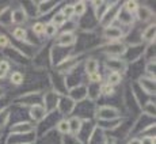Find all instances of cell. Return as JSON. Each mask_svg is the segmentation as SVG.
<instances>
[{
  "mask_svg": "<svg viewBox=\"0 0 156 144\" xmlns=\"http://www.w3.org/2000/svg\"><path fill=\"white\" fill-rule=\"evenodd\" d=\"M33 31L35 33V34H42L44 33V23H35L34 26H33Z\"/></svg>",
  "mask_w": 156,
  "mask_h": 144,
  "instance_id": "obj_29",
  "label": "cell"
},
{
  "mask_svg": "<svg viewBox=\"0 0 156 144\" xmlns=\"http://www.w3.org/2000/svg\"><path fill=\"white\" fill-rule=\"evenodd\" d=\"M57 31V27L55 25H53L52 22L50 23H46V25H44V33L48 35V37H52V35H55Z\"/></svg>",
  "mask_w": 156,
  "mask_h": 144,
  "instance_id": "obj_18",
  "label": "cell"
},
{
  "mask_svg": "<svg viewBox=\"0 0 156 144\" xmlns=\"http://www.w3.org/2000/svg\"><path fill=\"white\" fill-rule=\"evenodd\" d=\"M106 144H115V143H114V140H107Z\"/></svg>",
  "mask_w": 156,
  "mask_h": 144,
  "instance_id": "obj_35",
  "label": "cell"
},
{
  "mask_svg": "<svg viewBox=\"0 0 156 144\" xmlns=\"http://www.w3.org/2000/svg\"><path fill=\"white\" fill-rule=\"evenodd\" d=\"M87 95V90L84 87H79V88H75L73 91L71 92V97L73 98V99H82V98H84Z\"/></svg>",
  "mask_w": 156,
  "mask_h": 144,
  "instance_id": "obj_14",
  "label": "cell"
},
{
  "mask_svg": "<svg viewBox=\"0 0 156 144\" xmlns=\"http://www.w3.org/2000/svg\"><path fill=\"white\" fill-rule=\"evenodd\" d=\"M107 65H109L110 68L113 70V72H118L119 74V71H124L125 70V65H124V63L121 61V60H118V59H110L109 61H107Z\"/></svg>",
  "mask_w": 156,
  "mask_h": 144,
  "instance_id": "obj_10",
  "label": "cell"
},
{
  "mask_svg": "<svg viewBox=\"0 0 156 144\" xmlns=\"http://www.w3.org/2000/svg\"><path fill=\"white\" fill-rule=\"evenodd\" d=\"M62 14H64L65 18H69L73 15V7H72V4H67L64 8H62Z\"/></svg>",
  "mask_w": 156,
  "mask_h": 144,
  "instance_id": "obj_26",
  "label": "cell"
},
{
  "mask_svg": "<svg viewBox=\"0 0 156 144\" xmlns=\"http://www.w3.org/2000/svg\"><path fill=\"white\" fill-rule=\"evenodd\" d=\"M33 129H34V125L30 124V122L25 121V122H18V124H15L12 128H11V132H12L14 135H27L30 133Z\"/></svg>",
  "mask_w": 156,
  "mask_h": 144,
  "instance_id": "obj_1",
  "label": "cell"
},
{
  "mask_svg": "<svg viewBox=\"0 0 156 144\" xmlns=\"http://www.w3.org/2000/svg\"><path fill=\"white\" fill-rule=\"evenodd\" d=\"M141 144H155V137L152 136H145L143 137V140H140Z\"/></svg>",
  "mask_w": 156,
  "mask_h": 144,
  "instance_id": "obj_30",
  "label": "cell"
},
{
  "mask_svg": "<svg viewBox=\"0 0 156 144\" xmlns=\"http://www.w3.org/2000/svg\"><path fill=\"white\" fill-rule=\"evenodd\" d=\"M14 37L16 40H26V30L23 27H16L14 30Z\"/></svg>",
  "mask_w": 156,
  "mask_h": 144,
  "instance_id": "obj_23",
  "label": "cell"
},
{
  "mask_svg": "<svg viewBox=\"0 0 156 144\" xmlns=\"http://www.w3.org/2000/svg\"><path fill=\"white\" fill-rule=\"evenodd\" d=\"M75 41H76V37H75L73 33L67 31V33H62V34L57 38L56 44L60 45V46H71V45L75 44Z\"/></svg>",
  "mask_w": 156,
  "mask_h": 144,
  "instance_id": "obj_2",
  "label": "cell"
},
{
  "mask_svg": "<svg viewBox=\"0 0 156 144\" xmlns=\"http://www.w3.org/2000/svg\"><path fill=\"white\" fill-rule=\"evenodd\" d=\"M101 92H102V94H105V95H112L114 92V88L110 85H105L101 88Z\"/></svg>",
  "mask_w": 156,
  "mask_h": 144,
  "instance_id": "obj_28",
  "label": "cell"
},
{
  "mask_svg": "<svg viewBox=\"0 0 156 144\" xmlns=\"http://www.w3.org/2000/svg\"><path fill=\"white\" fill-rule=\"evenodd\" d=\"M8 117H10V113H8V109L0 110V127H4L5 122H7Z\"/></svg>",
  "mask_w": 156,
  "mask_h": 144,
  "instance_id": "obj_25",
  "label": "cell"
},
{
  "mask_svg": "<svg viewBox=\"0 0 156 144\" xmlns=\"http://www.w3.org/2000/svg\"><path fill=\"white\" fill-rule=\"evenodd\" d=\"M118 116V113H117V110L114 109V107H109V106H105L102 107V109L98 112V117L99 118H114V117Z\"/></svg>",
  "mask_w": 156,
  "mask_h": 144,
  "instance_id": "obj_8",
  "label": "cell"
},
{
  "mask_svg": "<svg viewBox=\"0 0 156 144\" xmlns=\"http://www.w3.org/2000/svg\"><path fill=\"white\" fill-rule=\"evenodd\" d=\"M27 20V15L22 10V8H18L11 14V22L15 25H20V23H25Z\"/></svg>",
  "mask_w": 156,
  "mask_h": 144,
  "instance_id": "obj_5",
  "label": "cell"
},
{
  "mask_svg": "<svg viewBox=\"0 0 156 144\" xmlns=\"http://www.w3.org/2000/svg\"><path fill=\"white\" fill-rule=\"evenodd\" d=\"M10 70V64L7 61H0V79L5 76V74Z\"/></svg>",
  "mask_w": 156,
  "mask_h": 144,
  "instance_id": "obj_24",
  "label": "cell"
},
{
  "mask_svg": "<svg viewBox=\"0 0 156 144\" xmlns=\"http://www.w3.org/2000/svg\"><path fill=\"white\" fill-rule=\"evenodd\" d=\"M125 50H126L125 45L114 42V44H112V45H109V46H107L106 53H107V55H110V56H119V55H122Z\"/></svg>",
  "mask_w": 156,
  "mask_h": 144,
  "instance_id": "obj_6",
  "label": "cell"
},
{
  "mask_svg": "<svg viewBox=\"0 0 156 144\" xmlns=\"http://www.w3.org/2000/svg\"><path fill=\"white\" fill-rule=\"evenodd\" d=\"M147 71H148L149 74H154L155 75V61L151 63V64H148V67H147Z\"/></svg>",
  "mask_w": 156,
  "mask_h": 144,
  "instance_id": "obj_33",
  "label": "cell"
},
{
  "mask_svg": "<svg viewBox=\"0 0 156 144\" xmlns=\"http://www.w3.org/2000/svg\"><path fill=\"white\" fill-rule=\"evenodd\" d=\"M128 144H141V143H140V140H137V139H132Z\"/></svg>",
  "mask_w": 156,
  "mask_h": 144,
  "instance_id": "obj_34",
  "label": "cell"
},
{
  "mask_svg": "<svg viewBox=\"0 0 156 144\" xmlns=\"http://www.w3.org/2000/svg\"><path fill=\"white\" fill-rule=\"evenodd\" d=\"M55 5H57V3H55V2H46V3H41L40 4V15L42 14V13H48V11H50L52 10Z\"/></svg>",
  "mask_w": 156,
  "mask_h": 144,
  "instance_id": "obj_17",
  "label": "cell"
},
{
  "mask_svg": "<svg viewBox=\"0 0 156 144\" xmlns=\"http://www.w3.org/2000/svg\"><path fill=\"white\" fill-rule=\"evenodd\" d=\"M72 7H73V15H83L86 11V4L84 2H77L76 4H72Z\"/></svg>",
  "mask_w": 156,
  "mask_h": 144,
  "instance_id": "obj_15",
  "label": "cell"
},
{
  "mask_svg": "<svg viewBox=\"0 0 156 144\" xmlns=\"http://www.w3.org/2000/svg\"><path fill=\"white\" fill-rule=\"evenodd\" d=\"M68 122H69V132L72 135L80 133V131H82V120L77 118V117H73Z\"/></svg>",
  "mask_w": 156,
  "mask_h": 144,
  "instance_id": "obj_9",
  "label": "cell"
},
{
  "mask_svg": "<svg viewBox=\"0 0 156 144\" xmlns=\"http://www.w3.org/2000/svg\"><path fill=\"white\" fill-rule=\"evenodd\" d=\"M101 79H102V76L99 74H94V75H90V80H91V83H98V82H101Z\"/></svg>",
  "mask_w": 156,
  "mask_h": 144,
  "instance_id": "obj_32",
  "label": "cell"
},
{
  "mask_svg": "<svg viewBox=\"0 0 156 144\" xmlns=\"http://www.w3.org/2000/svg\"><path fill=\"white\" fill-rule=\"evenodd\" d=\"M86 71L88 72V75L98 74V61L95 59H88L86 63Z\"/></svg>",
  "mask_w": 156,
  "mask_h": 144,
  "instance_id": "obj_11",
  "label": "cell"
},
{
  "mask_svg": "<svg viewBox=\"0 0 156 144\" xmlns=\"http://www.w3.org/2000/svg\"><path fill=\"white\" fill-rule=\"evenodd\" d=\"M57 131L60 132V133H69V122H68V120H62V121L58 122V125H57Z\"/></svg>",
  "mask_w": 156,
  "mask_h": 144,
  "instance_id": "obj_16",
  "label": "cell"
},
{
  "mask_svg": "<svg viewBox=\"0 0 156 144\" xmlns=\"http://www.w3.org/2000/svg\"><path fill=\"white\" fill-rule=\"evenodd\" d=\"M137 11H139V14H137V15H139V19H141V20H147V19H149V18L152 16V13L147 7L139 8Z\"/></svg>",
  "mask_w": 156,
  "mask_h": 144,
  "instance_id": "obj_19",
  "label": "cell"
},
{
  "mask_svg": "<svg viewBox=\"0 0 156 144\" xmlns=\"http://www.w3.org/2000/svg\"><path fill=\"white\" fill-rule=\"evenodd\" d=\"M8 44H10L8 38L5 37V35L0 34V48H5V46H8Z\"/></svg>",
  "mask_w": 156,
  "mask_h": 144,
  "instance_id": "obj_31",
  "label": "cell"
},
{
  "mask_svg": "<svg viewBox=\"0 0 156 144\" xmlns=\"http://www.w3.org/2000/svg\"><path fill=\"white\" fill-rule=\"evenodd\" d=\"M122 34H124V33H122V30L119 27H117V26H107V27L105 29V31H103L105 37L109 38V40H113V41L121 38Z\"/></svg>",
  "mask_w": 156,
  "mask_h": 144,
  "instance_id": "obj_3",
  "label": "cell"
},
{
  "mask_svg": "<svg viewBox=\"0 0 156 144\" xmlns=\"http://www.w3.org/2000/svg\"><path fill=\"white\" fill-rule=\"evenodd\" d=\"M121 80H122L121 74H118V72H110L109 76H107V85H110L112 87L117 86L121 83Z\"/></svg>",
  "mask_w": 156,
  "mask_h": 144,
  "instance_id": "obj_12",
  "label": "cell"
},
{
  "mask_svg": "<svg viewBox=\"0 0 156 144\" xmlns=\"http://www.w3.org/2000/svg\"><path fill=\"white\" fill-rule=\"evenodd\" d=\"M140 86L148 94H155V79H152V77H141L140 79Z\"/></svg>",
  "mask_w": 156,
  "mask_h": 144,
  "instance_id": "obj_7",
  "label": "cell"
},
{
  "mask_svg": "<svg viewBox=\"0 0 156 144\" xmlns=\"http://www.w3.org/2000/svg\"><path fill=\"white\" fill-rule=\"evenodd\" d=\"M45 114H46V109H45L44 106H41V105H34V106H31L30 116H31V118L34 120V121H41L45 117Z\"/></svg>",
  "mask_w": 156,
  "mask_h": 144,
  "instance_id": "obj_4",
  "label": "cell"
},
{
  "mask_svg": "<svg viewBox=\"0 0 156 144\" xmlns=\"http://www.w3.org/2000/svg\"><path fill=\"white\" fill-rule=\"evenodd\" d=\"M11 83L12 85H20V83H23V75L20 74V72H14L12 75H11Z\"/></svg>",
  "mask_w": 156,
  "mask_h": 144,
  "instance_id": "obj_22",
  "label": "cell"
},
{
  "mask_svg": "<svg viewBox=\"0 0 156 144\" xmlns=\"http://www.w3.org/2000/svg\"><path fill=\"white\" fill-rule=\"evenodd\" d=\"M139 10V4H137V2H126L125 3V11H126L128 14H133L136 13V11Z\"/></svg>",
  "mask_w": 156,
  "mask_h": 144,
  "instance_id": "obj_20",
  "label": "cell"
},
{
  "mask_svg": "<svg viewBox=\"0 0 156 144\" xmlns=\"http://www.w3.org/2000/svg\"><path fill=\"white\" fill-rule=\"evenodd\" d=\"M65 19H67V18L64 16V14H62V13H57L55 16H53V22L52 23L56 26V27H57V26H62V25H64V22H65Z\"/></svg>",
  "mask_w": 156,
  "mask_h": 144,
  "instance_id": "obj_21",
  "label": "cell"
},
{
  "mask_svg": "<svg viewBox=\"0 0 156 144\" xmlns=\"http://www.w3.org/2000/svg\"><path fill=\"white\" fill-rule=\"evenodd\" d=\"M144 110H145L147 113H149L151 116H155V103L154 102H148V103L145 105V107H144Z\"/></svg>",
  "mask_w": 156,
  "mask_h": 144,
  "instance_id": "obj_27",
  "label": "cell"
},
{
  "mask_svg": "<svg viewBox=\"0 0 156 144\" xmlns=\"http://www.w3.org/2000/svg\"><path fill=\"white\" fill-rule=\"evenodd\" d=\"M143 37L147 41H154L155 40V25H149L148 27L144 30Z\"/></svg>",
  "mask_w": 156,
  "mask_h": 144,
  "instance_id": "obj_13",
  "label": "cell"
}]
</instances>
